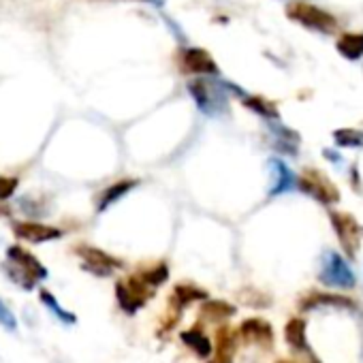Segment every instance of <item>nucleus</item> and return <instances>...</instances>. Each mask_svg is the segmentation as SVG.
I'll list each match as a JSON object with an SVG mask.
<instances>
[{"mask_svg":"<svg viewBox=\"0 0 363 363\" xmlns=\"http://www.w3.org/2000/svg\"><path fill=\"white\" fill-rule=\"evenodd\" d=\"M3 269H5L7 278L24 291H35L37 284L48 278L45 265L33 252H28L26 248H22L18 244L7 248Z\"/></svg>","mask_w":363,"mask_h":363,"instance_id":"1","label":"nucleus"},{"mask_svg":"<svg viewBox=\"0 0 363 363\" xmlns=\"http://www.w3.org/2000/svg\"><path fill=\"white\" fill-rule=\"evenodd\" d=\"M154 295H156V289L150 286L143 278H139V274H130V276H126V278H122V280L116 282V299H118V306L128 316L137 314Z\"/></svg>","mask_w":363,"mask_h":363,"instance_id":"2","label":"nucleus"},{"mask_svg":"<svg viewBox=\"0 0 363 363\" xmlns=\"http://www.w3.org/2000/svg\"><path fill=\"white\" fill-rule=\"evenodd\" d=\"M318 280L320 284L329 286V289H340V291H348L357 286V276L350 269L348 261L337 255L335 250H327L320 259V272H318Z\"/></svg>","mask_w":363,"mask_h":363,"instance_id":"3","label":"nucleus"},{"mask_svg":"<svg viewBox=\"0 0 363 363\" xmlns=\"http://www.w3.org/2000/svg\"><path fill=\"white\" fill-rule=\"evenodd\" d=\"M189 94L193 96L197 109L206 116H218L227 109V90L220 82L193 79L189 82Z\"/></svg>","mask_w":363,"mask_h":363,"instance_id":"4","label":"nucleus"},{"mask_svg":"<svg viewBox=\"0 0 363 363\" xmlns=\"http://www.w3.org/2000/svg\"><path fill=\"white\" fill-rule=\"evenodd\" d=\"M286 16H289L293 22H297V24L310 28V30L323 33V35H331V33H335V28H337V20H335L331 13H327L325 9H318L316 5L303 3V0L291 3V5L286 7Z\"/></svg>","mask_w":363,"mask_h":363,"instance_id":"5","label":"nucleus"},{"mask_svg":"<svg viewBox=\"0 0 363 363\" xmlns=\"http://www.w3.org/2000/svg\"><path fill=\"white\" fill-rule=\"evenodd\" d=\"M75 255L82 261V269L96 276V278H109L113 272L124 267L122 259H118V257H113V255H109V252H105L101 248L88 246V244L75 246Z\"/></svg>","mask_w":363,"mask_h":363,"instance_id":"6","label":"nucleus"},{"mask_svg":"<svg viewBox=\"0 0 363 363\" xmlns=\"http://www.w3.org/2000/svg\"><path fill=\"white\" fill-rule=\"evenodd\" d=\"M331 225L346 257L354 259L363 242V227L359 225V220L346 212H331Z\"/></svg>","mask_w":363,"mask_h":363,"instance_id":"7","label":"nucleus"},{"mask_svg":"<svg viewBox=\"0 0 363 363\" xmlns=\"http://www.w3.org/2000/svg\"><path fill=\"white\" fill-rule=\"evenodd\" d=\"M297 186L301 193L310 195L312 199H316L323 206H333L340 201V193L337 189L329 182V177L323 175V171L316 169H306L301 173V177L297 179Z\"/></svg>","mask_w":363,"mask_h":363,"instance_id":"8","label":"nucleus"},{"mask_svg":"<svg viewBox=\"0 0 363 363\" xmlns=\"http://www.w3.org/2000/svg\"><path fill=\"white\" fill-rule=\"evenodd\" d=\"M177 69L186 75H208V77H216L220 73L216 60L212 58V54L208 50L201 48H184L177 52Z\"/></svg>","mask_w":363,"mask_h":363,"instance_id":"9","label":"nucleus"},{"mask_svg":"<svg viewBox=\"0 0 363 363\" xmlns=\"http://www.w3.org/2000/svg\"><path fill=\"white\" fill-rule=\"evenodd\" d=\"M238 335L242 342L255 344L263 350H269L274 346V327L265 318H246L240 325Z\"/></svg>","mask_w":363,"mask_h":363,"instance_id":"10","label":"nucleus"},{"mask_svg":"<svg viewBox=\"0 0 363 363\" xmlns=\"http://www.w3.org/2000/svg\"><path fill=\"white\" fill-rule=\"evenodd\" d=\"M13 235L18 240L30 242V244H45V242H54L62 238V231L58 227L52 225H43L37 220H22V223H13Z\"/></svg>","mask_w":363,"mask_h":363,"instance_id":"11","label":"nucleus"},{"mask_svg":"<svg viewBox=\"0 0 363 363\" xmlns=\"http://www.w3.org/2000/svg\"><path fill=\"white\" fill-rule=\"evenodd\" d=\"M320 308H335V310H348V312L359 310L352 299L342 297V295H333V293H308L299 301L301 312H312V310H320Z\"/></svg>","mask_w":363,"mask_h":363,"instance_id":"12","label":"nucleus"},{"mask_svg":"<svg viewBox=\"0 0 363 363\" xmlns=\"http://www.w3.org/2000/svg\"><path fill=\"white\" fill-rule=\"evenodd\" d=\"M240 335L229 325H223L216 331V346L212 348V354L208 357V363H233L235 350H238Z\"/></svg>","mask_w":363,"mask_h":363,"instance_id":"13","label":"nucleus"},{"mask_svg":"<svg viewBox=\"0 0 363 363\" xmlns=\"http://www.w3.org/2000/svg\"><path fill=\"white\" fill-rule=\"evenodd\" d=\"M269 169H272V186H269V195L278 197L284 193H291L297 184V177L291 171V167L280 160V158H269Z\"/></svg>","mask_w":363,"mask_h":363,"instance_id":"14","label":"nucleus"},{"mask_svg":"<svg viewBox=\"0 0 363 363\" xmlns=\"http://www.w3.org/2000/svg\"><path fill=\"white\" fill-rule=\"evenodd\" d=\"M267 126H269V133H272V139H274V147L282 154H289V156H295L297 150H299V133L284 126L280 120H267Z\"/></svg>","mask_w":363,"mask_h":363,"instance_id":"15","label":"nucleus"},{"mask_svg":"<svg viewBox=\"0 0 363 363\" xmlns=\"http://www.w3.org/2000/svg\"><path fill=\"white\" fill-rule=\"evenodd\" d=\"M208 297L210 295H208L206 289H201L197 284H191V282H179V284L173 286V293L169 297V306L175 308V310H179V312H184L191 303L203 301Z\"/></svg>","mask_w":363,"mask_h":363,"instance_id":"16","label":"nucleus"},{"mask_svg":"<svg viewBox=\"0 0 363 363\" xmlns=\"http://www.w3.org/2000/svg\"><path fill=\"white\" fill-rule=\"evenodd\" d=\"M137 186H139V179H133V177L120 179V182H116V184L107 186V189L99 195V199H96V212H99V214L107 212L113 203H118L122 197H126V195H128L133 189H137Z\"/></svg>","mask_w":363,"mask_h":363,"instance_id":"17","label":"nucleus"},{"mask_svg":"<svg viewBox=\"0 0 363 363\" xmlns=\"http://www.w3.org/2000/svg\"><path fill=\"white\" fill-rule=\"evenodd\" d=\"M306 329H308V323H306V318H299V316L291 318V320L286 323V327H284V340H286V344H289L295 352H306V350H310Z\"/></svg>","mask_w":363,"mask_h":363,"instance_id":"18","label":"nucleus"},{"mask_svg":"<svg viewBox=\"0 0 363 363\" xmlns=\"http://www.w3.org/2000/svg\"><path fill=\"white\" fill-rule=\"evenodd\" d=\"M182 342H184L197 357H201V359H208L210 354H212V342H210V337L206 335V331L199 327V325H195V327H191V329H186V331H182Z\"/></svg>","mask_w":363,"mask_h":363,"instance_id":"19","label":"nucleus"},{"mask_svg":"<svg viewBox=\"0 0 363 363\" xmlns=\"http://www.w3.org/2000/svg\"><path fill=\"white\" fill-rule=\"evenodd\" d=\"M235 306L223 299H203L201 306V318L210 320V323H223L231 316H235Z\"/></svg>","mask_w":363,"mask_h":363,"instance_id":"20","label":"nucleus"},{"mask_svg":"<svg viewBox=\"0 0 363 363\" xmlns=\"http://www.w3.org/2000/svg\"><path fill=\"white\" fill-rule=\"evenodd\" d=\"M242 103H244L246 109L259 113V116L265 118V120H280V111H278L276 103H272V101H267V99H263V96L244 94V96H242Z\"/></svg>","mask_w":363,"mask_h":363,"instance_id":"21","label":"nucleus"},{"mask_svg":"<svg viewBox=\"0 0 363 363\" xmlns=\"http://www.w3.org/2000/svg\"><path fill=\"white\" fill-rule=\"evenodd\" d=\"M335 48L346 60H359V58H363V35L361 33H346L337 39Z\"/></svg>","mask_w":363,"mask_h":363,"instance_id":"22","label":"nucleus"},{"mask_svg":"<svg viewBox=\"0 0 363 363\" xmlns=\"http://www.w3.org/2000/svg\"><path fill=\"white\" fill-rule=\"evenodd\" d=\"M39 299H41V303L60 320V323H65V325H75L77 323V316L73 314V312H69V310H65L60 303H58V299L50 293V291H45V289H41V293H39Z\"/></svg>","mask_w":363,"mask_h":363,"instance_id":"23","label":"nucleus"},{"mask_svg":"<svg viewBox=\"0 0 363 363\" xmlns=\"http://www.w3.org/2000/svg\"><path fill=\"white\" fill-rule=\"evenodd\" d=\"M137 274H139V278H143V280H145L150 286H154V289L162 286V284L169 280V267H167L164 261L154 263V265H147V267L139 269Z\"/></svg>","mask_w":363,"mask_h":363,"instance_id":"24","label":"nucleus"},{"mask_svg":"<svg viewBox=\"0 0 363 363\" xmlns=\"http://www.w3.org/2000/svg\"><path fill=\"white\" fill-rule=\"evenodd\" d=\"M333 141L342 147H363L361 128H337L333 130Z\"/></svg>","mask_w":363,"mask_h":363,"instance_id":"25","label":"nucleus"},{"mask_svg":"<svg viewBox=\"0 0 363 363\" xmlns=\"http://www.w3.org/2000/svg\"><path fill=\"white\" fill-rule=\"evenodd\" d=\"M20 186L18 177H9V175H0V201H7L16 195Z\"/></svg>","mask_w":363,"mask_h":363,"instance_id":"26","label":"nucleus"},{"mask_svg":"<svg viewBox=\"0 0 363 363\" xmlns=\"http://www.w3.org/2000/svg\"><path fill=\"white\" fill-rule=\"evenodd\" d=\"M0 327H5L7 331H16L18 329V318L13 314V310L0 299Z\"/></svg>","mask_w":363,"mask_h":363,"instance_id":"27","label":"nucleus"},{"mask_svg":"<svg viewBox=\"0 0 363 363\" xmlns=\"http://www.w3.org/2000/svg\"><path fill=\"white\" fill-rule=\"evenodd\" d=\"M323 154H325V158H327L329 162L342 164V154H340V152H335V150H331V147H325V150H323Z\"/></svg>","mask_w":363,"mask_h":363,"instance_id":"28","label":"nucleus"},{"mask_svg":"<svg viewBox=\"0 0 363 363\" xmlns=\"http://www.w3.org/2000/svg\"><path fill=\"white\" fill-rule=\"evenodd\" d=\"M303 354L308 357V363H323V361H320V359H318L316 354H312V350H306Z\"/></svg>","mask_w":363,"mask_h":363,"instance_id":"29","label":"nucleus"},{"mask_svg":"<svg viewBox=\"0 0 363 363\" xmlns=\"http://www.w3.org/2000/svg\"><path fill=\"white\" fill-rule=\"evenodd\" d=\"M143 3H150V5H156V7H162L164 0H143Z\"/></svg>","mask_w":363,"mask_h":363,"instance_id":"30","label":"nucleus"},{"mask_svg":"<svg viewBox=\"0 0 363 363\" xmlns=\"http://www.w3.org/2000/svg\"><path fill=\"white\" fill-rule=\"evenodd\" d=\"M276 363H295V361H289V359H278Z\"/></svg>","mask_w":363,"mask_h":363,"instance_id":"31","label":"nucleus"}]
</instances>
